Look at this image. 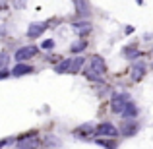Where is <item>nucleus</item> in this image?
Wrapping results in <instances>:
<instances>
[{
  "label": "nucleus",
  "instance_id": "f257e3e1",
  "mask_svg": "<svg viewBox=\"0 0 153 149\" xmlns=\"http://www.w3.org/2000/svg\"><path fill=\"white\" fill-rule=\"evenodd\" d=\"M128 103H130V95L128 93H116L111 99V110L116 112V114H122Z\"/></svg>",
  "mask_w": 153,
  "mask_h": 149
},
{
  "label": "nucleus",
  "instance_id": "f03ea898",
  "mask_svg": "<svg viewBox=\"0 0 153 149\" xmlns=\"http://www.w3.org/2000/svg\"><path fill=\"white\" fill-rule=\"evenodd\" d=\"M39 145H41V142H39L37 134H27L23 136V138H19L18 142H16V149H37Z\"/></svg>",
  "mask_w": 153,
  "mask_h": 149
},
{
  "label": "nucleus",
  "instance_id": "7ed1b4c3",
  "mask_svg": "<svg viewBox=\"0 0 153 149\" xmlns=\"http://www.w3.org/2000/svg\"><path fill=\"white\" fill-rule=\"evenodd\" d=\"M118 134H120V130L116 126H112L111 122H101L95 126V136H107V138L114 139V138H118Z\"/></svg>",
  "mask_w": 153,
  "mask_h": 149
},
{
  "label": "nucleus",
  "instance_id": "20e7f679",
  "mask_svg": "<svg viewBox=\"0 0 153 149\" xmlns=\"http://www.w3.org/2000/svg\"><path fill=\"white\" fill-rule=\"evenodd\" d=\"M37 50H39V47H35V45H25V47H19V49L16 50L14 58L18 60V64H23V60L33 58V56L37 54Z\"/></svg>",
  "mask_w": 153,
  "mask_h": 149
},
{
  "label": "nucleus",
  "instance_id": "39448f33",
  "mask_svg": "<svg viewBox=\"0 0 153 149\" xmlns=\"http://www.w3.org/2000/svg\"><path fill=\"white\" fill-rule=\"evenodd\" d=\"M89 70L95 72V74H99V76H105V74H107V64H105L103 56H99V54H93V56H91V58H89Z\"/></svg>",
  "mask_w": 153,
  "mask_h": 149
},
{
  "label": "nucleus",
  "instance_id": "423d86ee",
  "mask_svg": "<svg viewBox=\"0 0 153 149\" xmlns=\"http://www.w3.org/2000/svg\"><path fill=\"white\" fill-rule=\"evenodd\" d=\"M146 62L143 60H136L134 64H132L130 68V78L132 82H140V79H143V76H146Z\"/></svg>",
  "mask_w": 153,
  "mask_h": 149
},
{
  "label": "nucleus",
  "instance_id": "0eeeda50",
  "mask_svg": "<svg viewBox=\"0 0 153 149\" xmlns=\"http://www.w3.org/2000/svg\"><path fill=\"white\" fill-rule=\"evenodd\" d=\"M91 29H93V25H91V21H87V19H79V21L72 23V31H74L76 35H79V37H85L87 33H91Z\"/></svg>",
  "mask_w": 153,
  "mask_h": 149
},
{
  "label": "nucleus",
  "instance_id": "6e6552de",
  "mask_svg": "<svg viewBox=\"0 0 153 149\" xmlns=\"http://www.w3.org/2000/svg\"><path fill=\"white\" fill-rule=\"evenodd\" d=\"M47 27H49V23H47V21H35V23H31V25L27 27V37H29V39H37L39 35H43L47 31Z\"/></svg>",
  "mask_w": 153,
  "mask_h": 149
},
{
  "label": "nucleus",
  "instance_id": "1a4fd4ad",
  "mask_svg": "<svg viewBox=\"0 0 153 149\" xmlns=\"http://www.w3.org/2000/svg\"><path fill=\"white\" fill-rule=\"evenodd\" d=\"M138 130H140V124L136 122V120H124L122 126H120V134L126 136V138H130V136L138 134Z\"/></svg>",
  "mask_w": 153,
  "mask_h": 149
},
{
  "label": "nucleus",
  "instance_id": "9d476101",
  "mask_svg": "<svg viewBox=\"0 0 153 149\" xmlns=\"http://www.w3.org/2000/svg\"><path fill=\"white\" fill-rule=\"evenodd\" d=\"M74 136H79V138H89V136H95V124H82L74 130Z\"/></svg>",
  "mask_w": 153,
  "mask_h": 149
},
{
  "label": "nucleus",
  "instance_id": "9b49d317",
  "mask_svg": "<svg viewBox=\"0 0 153 149\" xmlns=\"http://www.w3.org/2000/svg\"><path fill=\"white\" fill-rule=\"evenodd\" d=\"M74 6H76V12H78L79 19L89 18V16H91V4H89V2H83V0H79V2L74 4Z\"/></svg>",
  "mask_w": 153,
  "mask_h": 149
},
{
  "label": "nucleus",
  "instance_id": "f8f14e48",
  "mask_svg": "<svg viewBox=\"0 0 153 149\" xmlns=\"http://www.w3.org/2000/svg\"><path fill=\"white\" fill-rule=\"evenodd\" d=\"M31 72H33V68H31L29 64H16L14 70H12V76H14V78H19V76L31 74Z\"/></svg>",
  "mask_w": 153,
  "mask_h": 149
},
{
  "label": "nucleus",
  "instance_id": "ddd939ff",
  "mask_svg": "<svg viewBox=\"0 0 153 149\" xmlns=\"http://www.w3.org/2000/svg\"><path fill=\"white\" fill-rule=\"evenodd\" d=\"M85 60H87V58H83V56H76V58H72V62H70V72H68V74H78V72L83 68Z\"/></svg>",
  "mask_w": 153,
  "mask_h": 149
},
{
  "label": "nucleus",
  "instance_id": "4468645a",
  "mask_svg": "<svg viewBox=\"0 0 153 149\" xmlns=\"http://www.w3.org/2000/svg\"><path fill=\"white\" fill-rule=\"evenodd\" d=\"M138 107H136V105L134 103H132V101H130V103H128L126 105V108H124V112H122V116H124V118H126V120H134L136 118V116H138Z\"/></svg>",
  "mask_w": 153,
  "mask_h": 149
},
{
  "label": "nucleus",
  "instance_id": "2eb2a0df",
  "mask_svg": "<svg viewBox=\"0 0 153 149\" xmlns=\"http://www.w3.org/2000/svg\"><path fill=\"white\" fill-rule=\"evenodd\" d=\"M122 52H124V56H126L128 60H136L140 54H142V52L138 50V47H136V45H130V47H126V49H124Z\"/></svg>",
  "mask_w": 153,
  "mask_h": 149
},
{
  "label": "nucleus",
  "instance_id": "dca6fc26",
  "mask_svg": "<svg viewBox=\"0 0 153 149\" xmlns=\"http://www.w3.org/2000/svg\"><path fill=\"white\" fill-rule=\"evenodd\" d=\"M87 49V43L83 41V39H78V41H74L70 45V50L72 52H82V50H85Z\"/></svg>",
  "mask_w": 153,
  "mask_h": 149
},
{
  "label": "nucleus",
  "instance_id": "f3484780",
  "mask_svg": "<svg viewBox=\"0 0 153 149\" xmlns=\"http://www.w3.org/2000/svg\"><path fill=\"white\" fill-rule=\"evenodd\" d=\"M70 62H72V58H66V60H62L60 64H56V66H54V70L58 72V74H64V72H70Z\"/></svg>",
  "mask_w": 153,
  "mask_h": 149
},
{
  "label": "nucleus",
  "instance_id": "a211bd4d",
  "mask_svg": "<svg viewBox=\"0 0 153 149\" xmlns=\"http://www.w3.org/2000/svg\"><path fill=\"white\" fill-rule=\"evenodd\" d=\"M8 62H10V54H8V52H0V72L6 70Z\"/></svg>",
  "mask_w": 153,
  "mask_h": 149
},
{
  "label": "nucleus",
  "instance_id": "6ab92c4d",
  "mask_svg": "<svg viewBox=\"0 0 153 149\" xmlns=\"http://www.w3.org/2000/svg\"><path fill=\"white\" fill-rule=\"evenodd\" d=\"M45 145L47 147H58V139H56V136H47Z\"/></svg>",
  "mask_w": 153,
  "mask_h": 149
},
{
  "label": "nucleus",
  "instance_id": "aec40b11",
  "mask_svg": "<svg viewBox=\"0 0 153 149\" xmlns=\"http://www.w3.org/2000/svg\"><path fill=\"white\" fill-rule=\"evenodd\" d=\"M99 143H101L103 147H107V149H116V145H118V143H116V139H105V142L101 139Z\"/></svg>",
  "mask_w": 153,
  "mask_h": 149
},
{
  "label": "nucleus",
  "instance_id": "412c9836",
  "mask_svg": "<svg viewBox=\"0 0 153 149\" xmlns=\"http://www.w3.org/2000/svg\"><path fill=\"white\" fill-rule=\"evenodd\" d=\"M41 49H43V50H52V49H54V41H52V39L43 41V43H41Z\"/></svg>",
  "mask_w": 153,
  "mask_h": 149
},
{
  "label": "nucleus",
  "instance_id": "4be33fe9",
  "mask_svg": "<svg viewBox=\"0 0 153 149\" xmlns=\"http://www.w3.org/2000/svg\"><path fill=\"white\" fill-rule=\"evenodd\" d=\"M12 142H14L12 138H8V139H0V149H2V147H6L8 143H12Z\"/></svg>",
  "mask_w": 153,
  "mask_h": 149
}]
</instances>
